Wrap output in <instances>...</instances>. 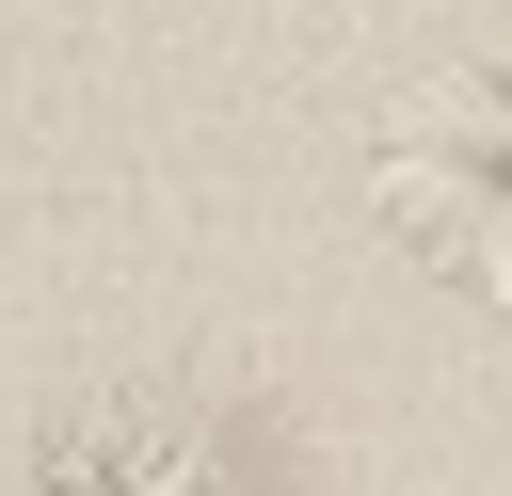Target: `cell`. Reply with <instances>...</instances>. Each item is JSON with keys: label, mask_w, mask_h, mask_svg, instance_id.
<instances>
[{"label": "cell", "mask_w": 512, "mask_h": 496, "mask_svg": "<svg viewBox=\"0 0 512 496\" xmlns=\"http://www.w3.org/2000/svg\"><path fill=\"white\" fill-rule=\"evenodd\" d=\"M0 496H240L224 432L160 384H80L0 448Z\"/></svg>", "instance_id": "7a4b0ae2"}, {"label": "cell", "mask_w": 512, "mask_h": 496, "mask_svg": "<svg viewBox=\"0 0 512 496\" xmlns=\"http://www.w3.org/2000/svg\"><path fill=\"white\" fill-rule=\"evenodd\" d=\"M368 224L480 320H512V48H464L368 112Z\"/></svg>", "instance_id": "6da1fadb"}]
</instances>
